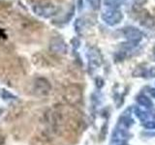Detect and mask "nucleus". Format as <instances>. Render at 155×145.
Segmentation results:
<instances>
[{
	"label": "nucleus",
	"mask_w": 155,
	"mask_h": 145,
	"mask_svg": "<svg viewBox=\"0 0 155 145\" xmlns=\"http://www.w3.org/2000/svg\"><path fill=\"white\" fill-rule=\"evenodd\" d=\"M2 113H3V109H2V108H0V116L2 115Z\"/></svg>",
	"instance_id": "nucleus-20"
},
{
	"label": "nucleus",
	"mask_w": 155,
	"mask_h": 145,
	"mask_svg": "<svg viewBox=\"0 0 155 145\" xmlns=\"http://www.w3.org/2000/svg\"><path fill=\"white\" fill-rule=\"evenodd\" d=\"M77 4H78V8L81 11L84 8V0H77Z\"/></svg>",
	"instance_id": "nucleus-16"
},
{
	"label": "nucleus",
	"mask_w": 155,
	"mask_h": 145,
	"mask_svg": "<svg viewBox=\"0 0 155 145\" xmlns=\"http://www.w3.org/2000/svg\"><path fill=\"white\" fill-rule=\"evenodd\" d=\"M64 100L71 105H79L82 100V92L80 86L76 84L69 85L63 93Z\"/></svg>",
	"instance_id": "nucleus-2"
},
{
	"label": "nucleus",
	"mask_w": 155,
	"mask_h": 145,
	"mask_svg": "<svg viewBox=\"0 0 155 145\" xmlns=\"http://www.w3.org/2000/svg\"><path fill=\"white\" fill-rule=\"evenodd\" d=\"M148 75L150 76H155V68H151L148 72Z\"/></svg>",
	"instance_id": "nucleus-18"
},
{
	"label": "nucleus",
	"mask_w": 155,
	"mask_h": 145,
	"mask_svg": "<svg viewBox=\"0 0 155 145\" xmlns=\"http://www.w3.org/2000/svg\"><path fill=\"white\" fill-rule=\"evenodd\" d=\"M122 145H127V144H122Z\"/></svg>",
	"instance_id": "nucleus-22"
},
{
	"label": "nucleus",
	"mask_w": 155,
	"mask_h": 145,
	"mask_svg": "<svg viewBox=\"0 0 155 145\" xmlns=\"http://www.w3.org/2000/svg\"><path fill=\"white\" fill-rule=\"evenodd\" d=\"M122 3V0H104L105 6L108 8H115L118 9L119 5Z\"/></svg>",
	"instance_id": "nucleus-10"
},
{
	"label": "nucleus",
	"mask_w": 155,
	"mask_h": 145,
	"mask_svg": "<svg viewBox=\"0 0 155 145\" xmlns=\"http://www.w3.org/2000/svg\"><path fill=\"white\" fill-rule=\"evenodd\" d=\"M50 50L55 54H65L68 51V46L60 37H53L50 42Z\"/></svg>",
	"instance_id": "nucleus-5"
},
{
	"label": "nucleus",
	"mask_w": 155,
	"mask_h": 145,
	"mask_svg": "<svg viewBox=\"0 0 155 145\" xmlns=\"http://www.w3.org/2000/svg\"><path fill=\"white\" fill-rule=\"evenodd\" d=\"M87 57H88V61H89V66L94 68H98L102 64V56L101 53L99 51L98 48L96 47H90L88 52H87Z\"/></svg>",
	"instance_id": "nucleus-7"
},
{
	"label": "nucleus",
	"mask_w": 155,
	"mask_h": 145,
	"mask_svg": "<svg viewBox=\"0 0 155 145\" xmlns=\"http://www.w3.org/2000/svg\"><path fill=\"white\" fill-rule=\"evenodd\" d=\"M87 2H88L91 9L94 10V11H97V10H99L101 8L102 0H87Z\"/></svg>",
	"instance_id": "nucleus-12"
},
{
	"label": "nucleus",
	"mask_w": 155,
	"mask_h": 145,
	"mask_svg": "<svg viewBox=\"0 0 155 145\" xmlns=\"http://www.w3.org/2000/svg\"><path fill=\"white\" fill-rule=\"evenodd\" d=\"M32 11L38 17L48 18L56 13V7L53 6L51 3H39L33 5Z\"/></svg>",
	"instance_id": "nucleus-3"
},
{
	"label": "nucleus",
	"mask_w": 155,
	"mask_h": 145,
	"mask_svg": "<svg viewBox=\"0 0 155 145\" xmlns=\"http://www.w3.org/2000/svg\"><path fill=\"white\" fill-rule=\"evenodd\" d=\"M123 35L127 39L128 42L138 44L143 39V32L134 26H127L123 28Z\"/></svg>",
	"instance_id": "nucleus-6"
},
{
	"label": "nucleus",
	"mask_w": 155,
	"mask_h": 145,
	"mask_svg": "<svg viewBox=\"0 0 155 145\" xmlns=\"http://www.w3.org/2000/svg\"><path fill=\"white\" fill-rule=\"evenodd\" d=\"M102 21L110 26H114L119 24L123 19V14L119 9L115 8H107L102 12L101 14Z\"/></svg>",
	"instance_id": "nucleus-1"
},
{
	"label": "nucleus",
	"mask_w": 155,
	"mask_h": 145,
	"mask_svg": "<svg viewBox=\"0 0 155 145\" xmlns=\"http://www.w3.org/2000/svg\"><path fill=\"white\" fill-rule=\"evenodd\" d=\"M150 93L152 94L153 97H155V89H150Z\"/></svg>",
	"instance_id": "nucleus-19"
},
{
	"label": "nucleus",
	"mask_w": 155,
	"mask_h": 145,
	"mask_svg": "<svg viewBox=\"0 0 155 145\" xmlns=\"http://www.w3.org/2000/svg\"><path fill=\"white\" fill-rule=\"evenodd\" d=\"M137 102L140 105L145 106L147 108H152V106H153L152 101L150 100L149 98H147V97L145 95H143V94L137 97Z\"/></svg>",
	"instance_id": "nucleus-9"
},
{
	"label": "nucleus",
	"mask_w": 155,
	"mask_h": 145,
	"mask_svg": "<svg viewBox=\"0 0 155 145\" xmlns=\"http://www.w3.org/2000/svg\"><path fill=\"white\" fill-rule=\"evenodd\" d=\"M147 0H134V5L135 6H138V7H140L143 6V4L147 3Z\"/></svg>",
	"instance_id": "nucleus-15"
},
{
	"label": "nucleus",
	"mask_w": 155,
	"mask_h": 145,
	"mask_svg": "<svg viewBox=\"0 0 155 145\" xmlns=\"http://www.w3.org/2000/svg\"><path fill=\"white\" fill-rule=\"evenodd\" d=\"M136 115H137V117L140 120V121H143V122H145L148 117H149V115L147 112H145V111H143L142 109H140V108H136Z\"/></svg>",
	"instance_id": "nucleus-11"
},
{
	"label": "nucleus",
	"mask_w": 155,
	"mask_h": 145,
	"mask_svg": "<svg viewBox=\"0 0 155 145\" xmlns=\"http://www.w3.org/2000/svg\"><path fill=\"white\" fill-rule=\"evenodd\" d=\"M143 126L147 129H154L155 128V115H154L153 121H145L143 123Z\"/></svg>",
	"instance_id": "nucleus-14"
},
{
	"label": "nucleus",
	"mask_w": 155,
	"mask_h": 145,
	"mask_svg": "<svg viewBox=\"0 0 155 145\" xmlns=\"http://www.w3.org/2000/svg\"><path fill=\"white\" fill-rule=\"evenodd\" d=\"M133 75H134V76H147V71L142 67H138L137 69L135 70V72H133Z\"/></svg>",
	"instance_id": "nucleus-13"
},
{
	"label": "nucleus",
	"mask_w": 155,
	"mask_h": 145,
	"mask_svg": "<svg viewBox=\"0 0 155 145\" xmlns=\"http://www.w3.org/2000/svg\"><path fill=\"white\" fill-rule=\"evenodd\" d=\"M5 142V137L3 135V134L0 132V145H3Z\"/></svg>",
	"instance_id": "nucleus-17"
},
{
	"label": "nucleus",
	"mask_w": 155,
	"mask_h": 145,
	"mask_svg": "<svg viewBox=\"0 0 155 145\" xmlns=\"http://www.w3.org/2000/svg\"><path fill=\"white\" fill-rule=\"evenodd\" d=\"M33 91L34 94L39 97H45L48 96L51 91V85L50 81L47 80L44 77H38L34 81L33 84Z\"/></svg>",
	"instance_id": "nucleus-4"
},
{
	"label": "nucleus",
	"mask_w": 155,
	"mask_h": 145,
	"mask_svg": "<svg viewBox=\"0 0 155 145\" xmlns=\"http://www.w3.org/2000/svg\"><path fill=\"white\" fill-rule=\"evenodd\" d=\"M153 55H154V58H155V47H153Z\"/></svg>",
	"instance_id": "nucleus-21"
},
{
	"label": "nucleus",
	"mask_w": 155,
	"mask_h": 145,
	"mask_svg": "<svg viewBox=\"0 0 155 145\" xmlns=\"http://www.w3.org/2000/svg\"><path fill=\"white\" fill-rule=\"evenodd\" d=\"M140 23L145 27H152L154 25V19L147 12H143L140 14Z\"/></svg>",
	"instance_id": "nucleus-8"
}]
</instances>
